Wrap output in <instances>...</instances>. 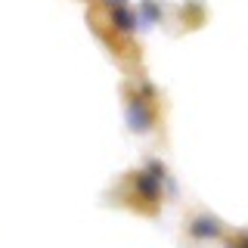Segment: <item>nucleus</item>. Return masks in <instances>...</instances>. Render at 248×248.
Listing matches in <instances>:
<instances>
[{"instance_id":"f03ea898","label":"nucleus","mask_w":248,"mask_h":248,"mask_svg":"<svg viewBox=\"0 0 248 248\" xmlns=\"http://www.w3.org/2000/svg\"><path fill=\"white\" fill-rule=\"evenodd\" d=\"M223 232H227L223 220L208 211H196L186 217V236L192 242H217V239H223Z\"/></svg>"},{"instance_id":"423d86ee","label":"nucleus","mask_w":248,"mask_h":248,"mask_svg":"<svg viewBox=\"0 0 248 248\" xmlns=\"http://www.w3.org/2000/svg\"><path fill=\"white\" fill-rule=\"evenodd\" d=\"M99 6H108V10H115V6H127V0H99Z\"/></svg>"},{"instance_id":"7ed1b4c3","label":"nucleus","mask_w":248,"mask_h":248,"mask_svg":"<svg viewBox=\"0 0 248 248\" xmlns=\"http://www.w3.org/2000/svg\"><path fill=\"white\" fill-rule=\"evenodd\" d=\"M108 25H112V31L121 37V41H127V37L137 34L140 19H137V13L130 10V6H115V10H108Z\"/></svg>"},{"instance_id":"20e7f679","label":"nucleus","mask_w":248,"mask_h":248,"mask_svg":"<svg viewBox=\"0 0 248 248\" xmlns=\"http://www.w3.org/2000/svg\"><path fill=\"white\" fill-rule=\"evenodd\" d=\"M161 16H165V6H161L158 0H143V3H140V13H137L140 28L158 25V22H161Z\"/></svg>"},{"instance_id":"f257e3e1","label":"nucleus","mask_w":248,"mask_h":248,"mask_svg":"<svg viewBox=\"0 0 248 248\" xmlns=\"http://www.w3.org/2000/svg\"><path fill=\"white\" fill-rule=\"evenodd\" d=\"M165 196H168L165 183H161L149 168L130 170V177H127V202L134 208H140V211H146V214H155Z\"/></svg>"},{"instance_id":"39448f33","label":"nucleus","mask_w":248,"mask_h":248,"mask_svg":"<svg viewBox=\"0 0 248 248\" xmlns=\"http://www.w3.org/2000/svg\"><path fill=\"white\" fill-rule=\"evenodd\" d=\"M220 248H248V232H245V230L230 232V236L223 239V245H220Z\"/></svg>"}]
</instances>
